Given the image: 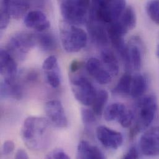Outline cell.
Listing matches in <instances>:
<instances>
[{"label":"cell","mask_w":159,"mask_h":159,"mask_svg":"<svg viewBox=\"0 0 159 159\" xmlns=\"http://www.w3.org/2000/svg\"><path fill=\"white\" fill-rule=\"evenodd\" d=\"M77 158L81 159H102L105 158V156L97 147L91 145L86 141H82L80 142L78 146Z\"/></svg>","instance_id":"cell-16"},{"label":"cell","mask_w":159,"mask_h":159,"mask_svg":"<svg viewBox=\"0 0 159 159\" xmlns=\"http://www.w3.org/2000/svg\"><path fill=\"white\" fill-rule=\"evenodd\" d=\"M24 24L29 29L37 32L47 30L50 27V23L45 14L40 11H32L28 12L24 18Z\"/></svg>","instance_id":"cell-14"},{"label":"cell","mask_w":159,"mask_h":159,"mask_svg":"<svg viewBox=\"0 0 159 159\" xmlns=\"http://www.w3.org/2000/svg\"><path fill=\"white\" fill-rule=\"evenodd\" d=\"M82 66V64L80 61H74L72 62L70 66V70L72 73H76L78 70H80V67Z\"/></svg>","instance_id":"cell-34"},{"label":"cell","mask_w":159,"mask_h":159,"mask_svg":"<svg viewBox=\"0 0 159 159\" xmlns=\"http://www.w3.org/2000/svg\"><path fill=\"white\" fill-rule=\"evenodd\" d=\"M141 152L148 157L159 156V126L148 129L141 136L139 140Z\"/></svg>","instance_id":"cell-8"},{"label":"cell","mask_w":159,"mask_h":159,"mask_svg":"<svg viewBox=\"0 0 159 159\" xmlns=\"http://www.w3.org/2000/svg\"><path fill=\"white\" fill-rule=\"evenodd\" d=\"M134 118V115L133 111L127 109L118 120V121L123 128H128L131 125Z\"/></svg>","instance_id":"cell-28"},{"label":"cell","mask_w":159,"mask_h":159,"mask_svg":"<svg viewBox=\"0 0 159 159\" xmlns=\"http://www.w3.org/2000/svg\"><path fill=\"white\" fill-rule=\"evenodd\" d=\"M90 15L108 25L116 21L126 9V0H98L93 2Z\"/></svg>","instance_id":"cell-3"},{"label":"cell","mask_w":159,"mask_h":159,"mask_svg":"<svg viewBox=\"0 0 159 159\" xmlns=\"http://www.w3.org/2000/svg\"><path fill=\"white\" fill-rule=\"evenodd\" d=\"M60 29L61 43L66 52L76 53L85 47L87 35L84 30L66 21L61 23Z\"/></svg>","instance_id":"cell-4"},{"label":"cell","mask_w":159,"mask_h":159,"mask_svg":"<svg viewBox=\"0 0 159 159\" xmlns=\"http://www.w3.org/2000/svg\"><path fill=\"white\" fill-rule=\"evenodd\" d=\"M148 88L147 79L142 75H137L133 77L131 95L134 98L142 97L146 92Z\"/></svg>","instance_id":"cell-21"},{"label":"cell","mask_w":159,"mask_h":159,"mask_svg":"<svg viewBox=\"0 0 159 159\" xmlns=\"http://www.w3.org/2000/svg\"><path fill=\"white\" fill-rule=\"evenodd\" d=\"M156 53H157V56L158 57V58H159V43L158 44V45H157V52H156Z\"/></svg>","instance_id":"cell-35"},{"label":"cell","mask_w":159,"mask_h":159,"mask_svg":"<svg viewBox=\"0 0 159 159\" xmlns=\"http://www.w3.org/2000/svg\"><path fill=\"white\" fill-rule=\"evenodd\" d=\"M17 67L15 59L6 50L1 49L0 52V73L4 80H15Z\"/></svg>","instance_id":"cell-15"},{"label":"cell","mask_w":159,"mask_h":159,"mask_svg":"<svg viewBox=\"0 0 159 159\" xmlns=\"http://www.w3.org/2000/svg\"><path fill=\"white\" fill-rule=\"evenodd\" d=\"M146 11L150 18L159 25V0L150 1L146 6Z\"/></svg>","instance_id":"cell-27"},{"label":"cell","mask_w":159,"mask_h":159,"mask_svg":"<svg viewBox=\"0 0 159 159\" xmlns=\"http://www.w3.org/2000/svg\"><path fill=\"white\" fill-rule=\"evenodd\" d=\"M46 158L52 159H69L70 157L63 150L61 149H56L51 151L46 156Z\"/></svg>","instance_id":"cell-30"},{"label":"cell","mask_w":159,"mask_h":159,"mask_svg":"<svg viewBox=\"0 0 159 159\" xmlns=\"http://www.w3.org/2000/svg\"><path fill=\"white\" fill-rule=\"evenodd\" d=\"M96 134L98 140L105 148L117 149L123 144L122 134L107 126H100L97 128Z\"/></svg>","instance_id":"cell-10"},{"label":"cell","mask_w":159,"mask_h":159,"mask_svg":"<svg viewBox=\"0 0 159 159\" xmlns=\"http://www.w3.org/2000/svg\"><path fill=\"white\" fill-rule=\"evenodd\" d=\"M82 121L85 125H90L95 121V114L93 110L87 108H82L81 110Z\"/></svg>","instance_id":"cell-29"},{"label":"cell","mask_w":159,"mask_h":159,"mask_svg":"<svg viewBox=\"0 0 159 159\" xmlns=\"http://www.w3.org/2000/svg\"><path fill=\"white\" fill-rule=\"evenodd\" d=\"M50 129L48 120L43 118L30 116L25 120L20 135L29 148L39 151L49 144L51 134Z\"/></svg>","instance_id":"cell-1"},{"label":"cell","mask_w":159,"mask_h":159,"mask_svg":"<svg viewBox=\"0 0 159 159\" xmlns=\"http://www.w3.org/2000/svg\"><path fill=\"white\" fill-rule=\"evenodd\" d=\"M42 69L47 82L53 88L58 87L61 83V76L57 58L55 56L48 57L43 63Z\"/></svg>","instance_id":"cell-12"},{"label":"cell","mask_w":159,"mask_h":159,"mask_svg":"<svg viewBox=\"0 0 159 159\" xmlns=\"http://www.w3.org/2000/svg\"><path fill=\"white\" fill-rule=\"evenodd\" d=\"M45 113L50 123L60 128H66L68 120L64 108L58 100H51L45 105Z\"/></svg>","instance_id":"cell-9"},{"label":"cell","mask_w":159,"mask_h":159,"mask_svg":"<svg viewBox=\"0 0 159 159\" xmlns=\"http://www.w3.org/2000/svg\"><path fill=\"white\" fill-rule=\"evenodd\" d=\"M127 110L126 106L121 103H114L108 105L104 110V118L107 121L117 120Z\"/></svg>","instance_id":"cell-22"},{"label":"cell","mask_w":159,"mask_h":159,"mask_svg":"<svg viewBox=\"0 0 159 159\" xmlns=\"http://www.w3.org/2000/svg\"><path fill=\"white\" fill-rule=\"evenodd\" d=\"M108 99V93L105 90H101L97 92L96 97L92 103L93 111L97 116L101 115Z\"/></svg>","instance_id":"cell-24"},{"label":"cell","mask_w":159,"mask_h":159,"mask_svg":"<svg viewBox=\"0 0 159 159\" xmlns=\"http://www.w3.org/2000/svg\"><path fill=\"white\" fill-rule=\"evenodd\" d=\"M124 159H138L139 158V152L138 151V149L136 147L133 146L131 147L125 156H124Z\"/></svg>","instance_id":"cell-32"},{"label":"cell","mask_w":159,"mask_h":159,"mask_svg":"<svg viewBox=\"0 0 159 159\" xmlns=\"http://www.w3.org/2000/svg\"><path fill=\"white\" fill-rule=\"evenodd\" d=\"M128 47L131 68L135 70H139L142 66V53L140 47L136 43H131Z\"/></svg>","instance_id":"cell-23"},{"label":"cell","mask_w":159,"mask_h":159,"mask_svg":"<svg viewBox=\"0 0 159 159\" xmlns=\"http://www.w3.org/2000/svg\"><path fill=\"white\" fill-rule=\"evenodd\" d=\"M11 16V12L9 0H1L0 21V27L1 30H4L7 27L10 21Z\"/></svg>","instance_id":"cell-26"},{"label":"cell","mask_w":159,"mask_h":159,"mask_svg":"<svg viewBox=\"0 0 159 159\" xmlns=\"http://www.w3.org/2000/svg\"><path fill=\"white\" fill-rule=\"evenodd\" d=\"M22 95L20 86L15 82V80H6L1 84V97H11L14 99H20Z\"/></svg>","instance_id":"cell-19"},{"label":"cell","mask_w":159,"mask_h":159,"mask_svg":"<svg viewBox=\"0 0 159 159\" xmlns=\"http://www.w3.org/2000/svg\"><path fill=\"white\" fill-rule=\"evenodd\" d=\"M36 45L35 34L20 32L11 37L7 45V51L14 58L22 61Z\"/></svg>","instance_id":"cell-5"},{"label":"cell","mask_w":159,"mask_h":159,"mask_svg":"<svg viewBox=\"0 0 159 159\" xmlns=\"http://www.w3.org/2000/svg\"><path fill=\"white\" fill-rule=\"evenodd\" d=\"M15 158L17 159H29V156H28V155H27V152H25V150L22 149H19L16 152Z\"/></svg>","instance_id":"cell-33"},{"label":"cell","mask_w":159,"mask_h":159,"mask_svg":"<svg viewBox=\"0 0 159 159\" xmlns=\"http://www.w3.org/2000/svg\"><path fill=\"white\" fill-rule=\"evenodd\" d=\"M137 108L134 131L140 132L148 128L154 120L157 110V102L156 97L149 95L141 98L138 103Z\"/></svg>","instance_id":"cell-6"},{"label":"cell","mask_w":159,"mask_h":159,"mask_svg":"<svg viewBox=\"0 0 159 159\" xmlns=\"http://www.w3.org/2000/svg\"><path fill=\"white\" fill-rule=\"evenodd\" d=\"M116 21L127 33L129 30L133 29L136 25V16L134 9L131 6L126 7Z\"/></svg>","instance_id":"cell-20"},{"label":"cell","mask_w":159,"mask_h":159,"mask_svg":"<svg viewBox=\"0 0 159 159\" xmlns=\"http://www.w3.org/2000/svg\"><path fill=\"white\" fill-rule=\"evenodd\" d=\"M14 148L15 146L14 143L12 141H7L2 145V152L5 156L9 155L14 151Z\"/></svg>","instance_id":"cell-31"},{"label":"cell","mask_w":159,"mask_h":159,"mask_svg":"<svg viewBox=\"0 0 159 159\" xmlns=\"http://www.w3.org/2000/svg\"><path fill=\"white\" fill-rule=\"evenodd\" d=\"M46 31L38 32L35 34L36 43L42 50L50 52L57 48V42L54 35Z\"/></svg>","instance_id":"cell-17"},{"label":"cell","mask_w":159,"mask_h":159,"mask_svg":"<svg viewBox=\"0 0 159 159\" xmlns=\"http://www.w3.org/2000/svg\"><path fill=\"white\" fill-rule=\"evenodd\" d=\"M87 29L92 41L97 45L104 47L108 43V35L107 30L103 25L104 24L100 22L90 14L87 21Z\"/></svg>","instance_id":"cell-11"},{"label":"cell","mask_w":159,"mask_h":159,"mask_svg":"<svg viewBox=\"0 0 159 159\" xmlns=\"http://www.w3.org/2000/svg\"><path fill=\"white\" fill-rule=\"evenodd\" d=\"M133 76L129 73L124 74L120 80H119L117 85L114 89V92L121 94H129L131 92V84Z\"/></svg>","instance_id":"cell-25"},{"label":"cell","mask_w":159,"mask_h":159,"mask_svg":"<svg viewBox=\"0 0 159 159\" xmlns=\"http://www.w3.org/2000/svg\"><path fill=\"white\" fill-rule=\"evenodd\" d=\"M71 87L75 98L80 103L85 106L92 105L97 92L89 80L83 76H73L71 78Z\"/></svg>","instance_id":"cell-7"},{"label":"cell","mask_w":159,"mask_h":159,"mask_svg":"<svg viewBox=\"0 0 159 159\" xmlns=\"http://www.w3.org/2000/svg\"><path fill=\"white\" fill-rule=\"evenodd\" d=\"M61 15L68 23L79 25L87 23L90 17V0H60Z\"/></svg>","instance_id":"cell-2"},{"label":"cell","mask_w":159,"mask_h":159,"mask_svg":"<svg viewBox=\"0 0 159 159\" xmlns=\"http://www.w3.org/2000/svg\"><path fill=\"white\" fill-rule=\"evenodd\" d=\"M102 63L105 69L112 76H116L119 72L118 60L114 53L109 49L105 48L101 52Z\"/></svg>","instance_id":"cell-18"},{"label":"cell","mask_w":159,"mask_h":159,"mask_svg":"<svg viewBox=\"0 0 159 159\" xmlns=\"http://www.w3.org/2000/svg\"><path fill=\"white\" fill-rule=\"evenodd\" d=\"M85 68L88 73L99 84H107L111 82L112 76L98 59L90 58L86 63Z\"/></svg>","instance_id":"cell-13"}]
</instances>
